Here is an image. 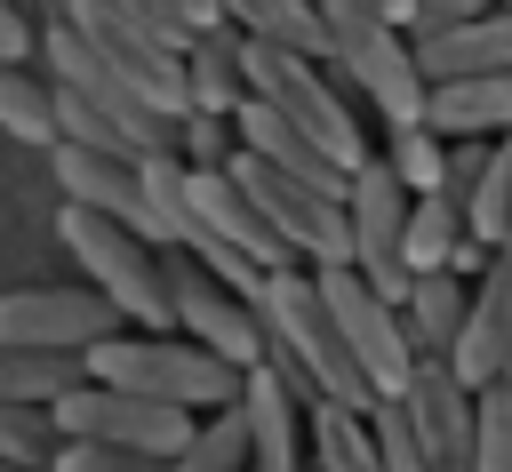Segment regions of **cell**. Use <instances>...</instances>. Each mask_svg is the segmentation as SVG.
<instances>
[{
  "instance_id": "6da1fadb",
  "label": "cell",
  "mask_w": 512,
  "mask_h": 472,
  "mask_svg": "<svg viewBox=\"0 0 512 472\" xmlns=\"http://www.w3.org/2000/svg\"><path fill=\"white\" fill-rule=\"evenodd\" d=\"M256 328H264V368L296 392V408H320V400H336V408H376V392H368V376H360V360L344 352V336H336V320H328V304H320V280L312 272H296V264H272L264 280H256Z\"/></svg>"
},
{
  "instance_id": "7a4b0ae2",
  "label": "cell",
  "mask_w": 512,
  "mask_h": 472,
  "mask_svg": "<svg viewBox=\"0 0 512 472\" xmlns=\"http://www.w3.org/2000/svg\"><path fill=\"white\" fill-rule=\"evenodd\" d=\"M80 368L96 384H120V392H144V400H168V408H232L240 400V368L216 360L208 344H192L184 328H112L80 352Z\"/></svg>"
},
{
  "instance_id": "3957f363",
  "label": "cell",
  "mask_w": 512,
  "mask_h": 472,
  "mask_svg": "<svg viewBox=\"0 0 512 472\" xmlns=\"http://www.w3.org/2000/svg\"><path fill=\"white\" fill-rule=\"evenodd\" d=\"M240 80H248V96H256V104H272L288 128H304V136H312L344 176L368 160L352 104L320 80V56H296V48H272V40H240Z\"/></svg>"
},
{
  "instance_id": "277c9868",
  "label": "cell",
  "mask_w": 512,
  "mask_h": 472,
  "mask_svg": "<svg viewBox=\"0 0 512 472\" xmlns=\"http://www.w3.org/2000/svg\"><path fill=\"white\" fill-rule=\"evenodd\" d=\"M320 8V40L336 56V72L384 112V128H408L424 112V72L400 40V24H384L368 0H312Z\"/></svg>"
},
{
  "instance_id": "5b68a950",
  "label": "cell",
  "mask_w": 512,
  "mask_h": 472,
  "mask_svg": "<svg viewBox=\"0 0 512 472\" xmlns=\"http://www.w3.org/2000/svg\"><path fill=\"white\" fill-rule=\"evenodd\" d=\"M64 256L88 272V288L120 312V328H168V288H160V248L136 240L128 224L96 216V208H72L64 200Z\"/></svg>"
},
{
  "instance_id": "8992f818",
  "label": "cell",
  "mask_w": 512,
  "mask_h": 472,
  "mask_svg": "<svg viewBox=\"0 0 512 472\" xmlns=\"http://www.w3.org/2000/svg\"><path fill=\"white\" fill-rule=\"evenodd\" d=\"M224 168L240 176V192L256 200V216L272 224V240H280L296 264H352L344 200H328V192H312V184H296V176L264 168V160H256V152H240V144H232V160H224Z\"/></svg>"
},
{
  "instance_id": "52a82bcc",
  "label": "cell",
  "mask_w": 512,
  "mask_h": 472,
  "mask_svg": "<svg viewBox=\"0 0 512 472\" xmlns=\"http://www.w3.org/2000/svg\"><path fill=\"white\" fill-rule=\"evenodd\" d=\"M312 280H320V304H328L344 352L360 360L368 392L392 400V392L408 384V368H416V344H408V328H400V304H384L352 264H312Z\"/></svg>"
},
{
  "instance_id": "ba28073f",
  "label": "cell",
  "mask_w": 512,
  "mask_h": 472,
  "mask_svg": "<svg viewBox=\"0 0 512 472\" xmlns=\"http://www.w3.org/2000/svg\"><path fill=\"white\" fill-rule=\"evenodd\" d=\"M160 288H168V328H184L192 344H208V352L232 360V368H256V360H264L256 304H248L240 288H224L208 264H192L184 248H160Z\"/></svg>"
},
{
  "instance_id": "9c48e42d",
  "label": "cell",
  "mask_w": 512,
  "mask_h": 472,
  "mask_svg": "<svg viewBox=\"0 0 512 472\" xmlns=\"http://www.w3.org/2000/svg\"><path fill=\"white\" fill-rule=\"evenodd\" d=\"M56 408V432L64 440H112V448H144V456H176L192 440V408H168V400H144V392H120V384H96L80 376Z\"/></svg>"
},
{
  "instance_id": "30bf717a",
  "label": "cell",
  "mask_w": 512,
  "mask_h": 472,
  "mask_svg": "<svg viewBox=\"0 0 512 472\" xmlns=\"http://www.w3.org/2000/svg\"><path fill=\"white\" fill-rule=\"evenodd\" d=\"M40 56H48V80H56V88H72L80 104H96V112H104L112 128H128L144 152H168V144H176V120H168L120 64H104L72 24H48V32H40Z\"/></svg>"
},
{
  "instance_id": "8fae6325",
  "label": "cell",
  "mask_w": 512,
  "mask_h": 472,
  "mask_svg": "<svg viewBox=\"0 0 512 472\" xmlns=\"http://www.w3.org/2000/svg\"><path fill=\"white\" fill-rule=\"evenodd\" d=\"M344 232H352V272H360L384 304H400V288H408V256H400V232H408V184H400L376 152L344 176Z\"/></svg>"
},
{
  "instance_id": "7c38bea8",
  "label": "cell",
  "mask_w": 512,
  "mask_h": 472,
  "mask_svg": "<svg viewBox=\"0 0 512 472\" xmlns=\"http://www.w3.org/2000/svg\"><path fill=\"white\" fill-rule=\"evenodd\" d=\"M112 328H120V312L96 288H8L0 296V344H24V352H72L80 360Z\"/></svg>"
},
{
  "instance_id": "4fadbf2b",
  "label": "cell",
  "mask_w": 512,
  "mask_h": 472,
  "mask_svg": "<svg viewBox=\"0 0 512 472\" xmlns=\"http://www.w3.org/2000/svg\"><path fill=\"white\" fill-rule=\"evenodd\" d=\"M392 400L408 408V424L424 440V472H472V392L448 376V360L416 352V368Z\"/></svg>"
},
{
  "instance_id": "5bb4252c",
  "label": "cell",
  "mask_w": 512,
  "mask_h": 472,
  "mask_svg": "<svg viewBox=\"0 0 512 472\" xmlns=\"http://www.w3.org/2000/svg\"><path fill=\"white\" fill-rule=\"evenodd\" d=\"M504 336H512V264L504 256H488L480 272H472V288H464V320H456V336H448V376L464 384V392H480V384H496V368H504Z\"/></svg>"
},
{
  "instance_id": "9a60e30c",
  "label": "cell",
  "mask_w": 512,
  "mask_h": 472,
  "mask_svg": "<svg viewBox=\"0 0 512 472\" xmlns=\"http://www.w3.org/2000/svg\"><path fill=\"white\" fill-rule=\"evenodd\" d=\"M56 152V184H64V200L72 208H96V216H112V224H128L136 240H152V200H144V176H136V160H120V152H88V144H48ZM160 248V240H152Z\"/></svg>"
},
{
  "instance_id": "2e32d148",
  "label": "cell",
  "mask_w": 512,
  "mask_h": 472,
  "mask_svg": "<svg viewBox=\"0 0 512 472\" xmlns=\"http://www.w3.org/2000/svg\"><path fill=\"white\" fill-rule=\"evenodd\" d=\"M240 432H248V472H296L304 464V408H296V392L256 360V368H240Z\"/></svg>"
},
{
  "instance_id": "e0dca14e",
  "label": "cell",
  "mask_w": 512,
  "mask_h": 472,
  "mask_svg": "<svg viewBox=\"0 0 512 472\" xmlns=\"http://www.w3.org/2000/svg\"><path fill=\"white\" fill-rule=\"evenodd\" d=\"M424 80H464V72H512V0L464 16V24H432L408 40Z\"/></svg>"
},
{
  "instance_id": "ac0fdd59",
  "label": "cell",
  "mask_w": 512,
  "mask_h": 472,
  "mask_svg": "<svg viewBox=\"0 0 512 472\" xmlns=\"http://www.w3.org/2000/svg\"><path fill=\"white\" fill-rule=\"evenodd\" d=\"M432 136H512V72H464V80H424Z\"/></svg>"
},
{
  "instance_id": "d6986e66",
  "label": "cell",
  "mask_w": 512,
  "mask_h": 472,
  "mask_svg": "<svg viewBox=\"0 0 512 472\" xmlns=\"http://www.w3.org/2000/svg\"><path fill=\"white\" fill-rule=\"evenodd\" d=\"M240 96H248V80H240V32H232V24H216V32L184 40V104H192V112L232 120V104H240Z\"/></svg>"
},
{
  "instance_id": "ffe728a7",
  "label": "cell",
  "mask_w": 512,
  "mask_h": 472,
  "mask_svg": "<svg viewBox=\"0 0 512 472\" xmlns=\"http://www.w3.org/2000/svg\"><path fill=\"white\" fill-rule=\"evenodd\" d=\"M464 288L472 280H456L448 264H432V272H408V288H400V328H408V344L416 352H448V336H456V320H464Z\"/></svg>"
},
{
  "instance_id": "44dd1931",
  "label": "cell",
  "mask_w": 512,
  "mask_h": 472,
  "mask_svg": "<svg viewBox=\"0 0 512 472\" xmlns=\"http://www.w3.org/2000/svg\"><path fill=\"white\" fill-rule=\"evenodd\" d=\"M216 16H224L240 40H272V48H296V56H328L312 0H216Z\"/></svg>"
},
{
  "instance_id": "7402d4cb",
  "label": "cell",
  "mask_w": 512,
  "mask_h": 472,
  "mask_svg": "<svg viewBox=\"0 0 512 472\" xmlns=\"http://www.w3.org/2000/svg\"><path fill=\"white\" fill-rule=\"evenodd\" d=\"M304 456H312V472H384V456L368 440V416L336 408V400L304 408Z\"/></svg>"
},
{
  "instance_id": "603a6c76",
  "label": "cell",
  "mask_w": 512,
  "mask_h": 472,
  "mask_svg": "<svg viewBox=\"0 0 512 472\" xmlns=\"http://www.w3.org/2000/svg\"><path fill=\"white\" fill-rule=\"evenodd\" d=\"M456 208H464V232H472L480 248H496L504 208H512V136H480V160H472Z\"/></svg>"
},
{
  "instance_id": "cb8c5ba5",
  "label": "cell",
  "mask_w": 512,
  "mask_h": 472,
  "mask_svg": "<svg viewBox=\"0 0 512 472\" xmlns=\"http://www.w3.org/2000/svg\"><path fill=\"white\" fill-rule=\"evenodd\" d=\"M456 240H464V208H456L448 192H408V232H400L408 272L448 264V256H456Z\"/></svg>"
},
{
  "instance_id": "d4e9b609",
  "label": "cell",
  "mask_w": 512,
  "mask_h": 472,
  "mask_svg": "<svg viewBox=\"0 0 512 472\" xmlns=\"http://www.w3.org/2000/svg\"><path fill=\"white\" fill-rule=\"evenodd\" d=\"M88 368L72 352H24V344H0V400H64Z\"/></svg>"
},
{
  "instance_id": "484cf974",
  "label": "cell",
  "mask_w": 512,
  "mask_h": 472,
  "mask_svg": "<svg viewBox=\"0 0 512 472\" xmlns=\"http://www.w3.org/2000/svg\"><path fill=\"white\" fill-rule=\"evenodd\" d=\"M168 472H248V432H240V408H208L192 424V440L168 456Z\"/></svg>"
},
{
  "instance_id": "4316f807",
  "label": "cell",
  "mask_w": 512,
  "mask_h": 472,
  "mask_svg": "<svg viewBox=\"0 0 512 472\" xmlns=\"http://www.w3.org/2000/svg\"><path fill=\"white\" fill-rule=\"evenodd\" d=\"M0 136H16V144H56L48 88H32V72H24L16 56H0Z\"/></svg>"
},
{
  "instance_id": "83f0119b",
  "label": "cell",
  "mask_w": 512,
  "mask_h": 472,
  "mask_svg": "<svg viewBox=\"0 0 512 472\" xmlns=\"http://www.w3.org/2000/svg\"><path fill=\"white\" fill-rule=\"evenodd\" d=\"M64 432H56V408L40 400H0V464H56Z\"/></svg>"
},
{
  "instance_id": "f1b7e54d",
  "label": "cell",
  "mask_w": 512,
  "mask_h": 472,
  "mask_svg": "<svg viewBox=\"0 0 512 472\" xmlns=\"http://www.w3.org/2000/svg\"><path fill=\"white\" fill-rule=\"evenodd\" d=\"M408 192H440V176H448V136H432L424 120H408V128H392V144L376 152Z\"/></svg>"
},
{
  "instance_id": "f546056e",
  "label": "cell",
  "mask_w": 512,
  "mask_h": 472,
  "mask_svg": "<svg viewBox=\"0 0 512 472\" xmlns=\"http://www.w3.org/2000/svg\"><path fill=\"white\" fill-rule=\"evenodd\" d=\"M472 472H512V384L472 392Z\"/></svg>"
},
{
  "instance_id": "4dcf8cb0",
  "label": "cell",
  "mask_w": 512,
  "mask_h": 472,
  "mask_svg": "<svg viewBox=\"0 0 512 472\" xmlns=\"http://www.w3.org/2000/svg\"><path fill=\"white\" fill-rule=\"evenodd\" d=\"M368 440H376L384 472H424V440H416V424H408L400 400H376L368 408Z\"/></svg>"
},
{
  "instance_id": "1f68e13d",
  "label": "cell",
  "mask_w": 512,
  "mask_h": 472,
  "mask_svg": "<svg viewBox=\"0 0 512 472\" xmlns=\"http://www.w3.org/2000/svg\"><path fill=\"white\" fill-rule=\"evenodd\" d=\"M48 472H168V456H144V448H112V440H64Z\"/></svg>"
},
{
  "instance_id": "d6a6232c",
  "label": "cell",
  "mask_w": 512,
  "mask_h": 472,
  "mask_svg": "<svg viewBox=\"0 0 512 472\" xmlns=\"http://www.w3.org/2000/svg\"><path fill=\"white\" fill-rule=\"evenodd\" d=\"M168 152L192 160V168H216V160H232V120H216V112H184Z\"/></svg>"
},
{
  "instance_id": "836d02e7",
  "label": "cell",
  "mask_w": 512,
  "mask_h": 472,
  "mask_svg": "<svg viewBox=\"0 0 512 472\" xmlns=\"http://www.w3.org/2000/svg\"><path fill=\"white\" fill-rule=\"evenodd\" d=\"M480 8H496V0H408V24L432 32V24H464V16H480Z\"/></svg>"
},
{
  "instance_id": "e575fe53",
  "label": "cell",
  "mask_w": 512,
  "mask_h": 472,
  "mask_svg": "<svg viewBox=\"0 0 512 472\" xmlns=\"http://www.w3.org/2000/svg\"><path fill=\"white\" fill-rule=\"evenodd\" d=\"M112 8H120V16H136V24H144V32H160V40H176V48H184V40H192V32H184V24H176V8H168V0H112Z\"/></svg>"
},
{
  "instance_id": "d590c367",
  "label": "cell",
  "mask_w": 512,
  "mask_h": 472,
  "mask_svg": "<svg viewBox=\"0 0 512 472\" xmlns=\"http://www.w3.org/2000/svg\"><path fill=\"white\" fill-rule=\"evenodd\" d=\"M0 56H16V64L32 56V24H24V16H16L8 0H0Z\"/></svg>"
},
{
  "instance_id": "8d00e7d4",
  "label": "cell",
  "mask_w": 512,
  "mask_h": 472,
  "mask_svg": "<svg viewBox=\"0 0 512 472\" xmlns=\"http://www.w3.org/2000/svg\"><path fill=\"white\" fill-rule=\"evenodd\" d=\"M168 8H176V24H184V32H192V40H200V32H216V24H224V16H216V0H168Z\"/></svg>"
},
{
  "instance_id": "74e56055",
  "label": "cell",
  "mask_w": 512,
  "mask_h": 472,
  "mask_svg": "<svg viewBox=\"0 0 512 472\" xmlns=\"http://www.w3.org/2000/svg\"><path fill=\"white\" fill-rule=\"evenodd\" d=\"M496 256L512 264V208H504V232H496Z\"/></svg>"
},
{
  "instance_id": "f35d334b",
  "label": "cell",
  "mask_w": 512,
  "mask_h": 472,
  "mask_svg": "<svg viewBox=\"0 0 512 472\" xmlns=\"http://www.w3.org/2000/svg\"><path fill=\"white\" fill-rule=\"evenodd\" d=\"M496 384H512V336H504V368H496Z\"/></svg>"
},
{
  "instance_id": "ab89813d",
  "label": "cell",
  "mask_w": 512,
  "mask_h": 472,
  "mask_svg": "<svg viewBox=\"0 0 512 472\" xmlns=\"http://www.w3.org/2000/svg\"><path fill=\"white\" fill-rule=\"evenodd\" d=\"M0 472H48V464H0Z\"/></svg>"
},
{
  "instance_id": "60d3db41",
  "label": "cell",
  "mask_w": 512,
  "mask_h": 472,
  "mask_svg": "<svg viewBox=\"0 0 512 472\" xmlns=\"http://www.w3.org/2000/svg\"><path fill=\"white\" fill-rule=\"evenodd\" d=\"M296 472H312V456H304V464H296Z\"/></svg>"
}]
</instances>
